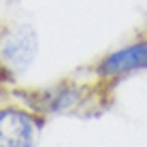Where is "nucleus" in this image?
<instances>
[{"instance_id":"4","label":"nucleus","mask_w":147,"mask_h":147,"mask_svg":"<svg viewBox=\"0 0 147 147\" xmlns=\"http://www.w3.org/2000/svg\"><path fill=\"white\" fill-rule=\"evenodd\" d=\"M43 126L38 115L19 107H0V147H34Z\"/></svg>"},{"instance_id":"3","label":"nucleus","mask_w":147,"mask_h":147,"mask_svg":"<svg viewBox=\"0 0 147 147\" xmlns=\"http://www.w3.org/2000/svg\"><path fill=\"white\" fill-rule=\"evenodd\" d=\"M141 70H147V36H141L109 51L94 66V73L100 81L121 79Z\"/></svg>"},{"instance_id":"1","label":"nucleus","mask_w":147,"mask_h":147,"mask_svg":"<svg viewBox=\"0 0 147 147\" xmlns=\"http://www.w3.org/2000/svg\"><path fill=\"white\" fill-rule=\"evenodd\" d=\"M38 53L36 30L26 22H0V81H13Z\"/></svg>"},{"instance_id":"2","label":"nucleus","mask_w":147,"mask_h":147,"mask_svg":"<svg viewBox=\"0 0 147 147\" xmlns=\"http://www.w3.org/2000/svg\"><path fill=\"white\" fill-rule=\"evenodd\" d=\"M98 88L90 90L83 83L73 81H60V83L47 85L36 90H17L15 96L24 98L34 113H73L75 109L92 102V96Z\"/></svg>"}]
</instances>
